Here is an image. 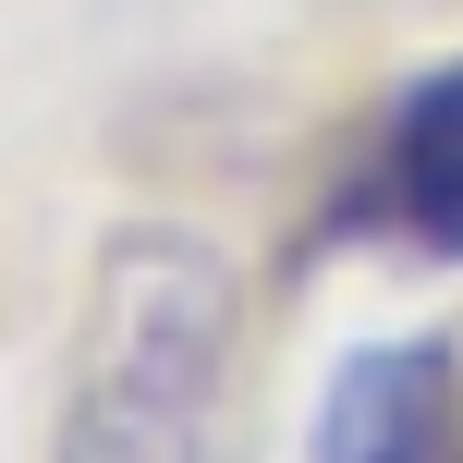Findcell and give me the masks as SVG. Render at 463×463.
I'll return each mask as SVG.
<instances>
[{
    "mask_svg": "<svg viewBox=\"0 0 463 463\" xmlns=\"http://www.w3.org/2000/svg\"><path fill=\"white\" fill-rule=\"evenodd\" d=\"M220 378H232V256L184 220L110 232L86 269L49 463H220Z\"/></svg>",
    "mask_w": 463,
    "mask_h": 463,
    "instance_id": "1",
    "label": "cell"
},
{
    "mask_svg": "<svg viewBox=\"0 0 463 463\" xmlns=\"http://www.w3.org/2000/svg\"><path fill=\"white\" fill-rule=\"evenodd\" d=\"M305 463H463L451 342H354L305 415Z\"/></svg>",
    "mask_w": 463,
    "mask_h": 463,
    "instance_id": "2",
    "label": "cell"
},
{
    "mask_svg": "<svg viewBox=\"0 0 463 463\" xmlns=\"http://www.w3.org/2000/svg\"><path fill=\"white\" fill-rule=\"evenodd\" d=\"M354 220L402 232L415 256H463V61L415 73L378 122V159L354 184Z\"/></svg>",
    "mask_w": 463,
    "mask_h": 463,
    "instance_id": "3",
    "label": "cell"
}]
</instances>
